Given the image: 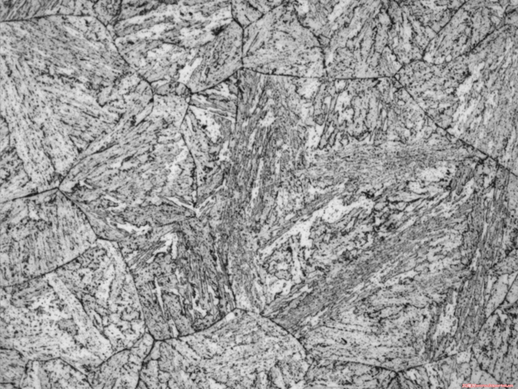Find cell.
I'll return each instance as SVG.
<instances>
[{"label": "cell", "instance_id": "1", "mask_svg": "<svg viewBox=\"0 0 518 389\" xmlns=\"http://www.w3.org/2000/svg\"><path fill=\"white\" fill-rule=\"evenodd\" d=\"M97 238L59 188L1 203V287L56 271Z\"/></svg>", "mask_w": 518, "mask_h": 389}, {"label": "cell", "instance_id": "3", "mask_svg": "<svg viewBox=\"0 0 518 389\" xmlns=\"http://www.w3.org/2000/svg\"><path fill=\"white\" fill-rule=\"evenodd\" d=\"M112 246L108 240L97 239L84 252L55 272L77 298L84 295L115 313L125 305V293L116 268Z\"/></svg>", "mask_w": 518, "mask_h": 389}, {"label": "cell", "instance_id": "2", "mask_svg": "<svg viewBox=\"0 0 518 389\" xmlns=\"http://www.w3.org/2000/svg\"><path fill=\"white\" fill-rule=\"evenodd\" d=\"M242 30L243 68L293 77L325 75L322 49L299 21L292 1H279Z\"/></svg>", "mask_w": 518, "mask_h": 389}, {"label": "cell", "instance_id": "5", "mask_svg": "<svg viewBox=\"0 0 518 389\" xmlns=\"http://www.w3.org/2000/svg\"><path fill=\"white\" fill-rule=\"evenodd\" d=\"M155 339L147 331L131 348L117 352L88 375L92 388H135L143 362Z\"/></svg>", "mask_w": 518, "mask_h": 389}, {"label": "cell", "instance_id": "7", "mask_svg": "<svg viewBox=\"0 0 518 389\" xmlns=\"http://www.w3.org/2000/svg\"><path fill=\"white\" fill-rule=\"evenodd\" d=\"M29 359L14 348L1 347L0 382L11 383L20 388Z\"/></svg>", "mask_w": 518, "mask_h": 389}, {"label": "cell", "instance_id": "4", "mask_svg": "<svg viewBox=\"0 0 518 389\" xmlns=\"http://www.w3.org/2000/svg\"><path fill=\"white\" fill-rule=\"evenodd\" d=\"M83 347L62 330L58 321L39 318L1 320V347L16 349L29 360L64 359Z\"/></svg>", "mask_w": 518, "mask_h": 389}, {"label": "cell", "instance_id": "8", "mask_svg": "<svg viewBox=\"0 0 518 389\" xmlns=\"http://www.w3.org/2000/svg\"><path fill=\"white\" fill-rule=\"evenodd\" d=\"M279 1H232L234 20L242 29L250 25L275 7Z\"/></svg>", "mask_w": 518, "mask_h": 389}, {"label": "cell", "instance_id": "6", "mask_svg": "<svg viewBox=\"0 0 518 389\" xmlns=\"http://www.w3.org/2000/svg\"><path fill=\"white\" fill-rule=\"evenodd\" d=\"M50 388H92L87 375L61 358L39 361Z\"/></svg>", "mask_w": 518, "mask_h": 389}]
</instances>
